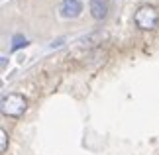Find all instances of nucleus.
<instances>
[{
    "label": "nucleus",
    "mask_w": 159,
    "mask_h": 155,
    "mask_svg": "<svg viewBox=\"0 0 159 155\" xmlns=\"http://www.w3.org/2000/svg\"><path fill=\"white\" fill-rule=\"evenodd\" d=\"M28 108V98L20 94V92H10L2 98L0 102V110H2L4 116H10V118H20Z\"/></svg>",
    "instance_id": "obj_1"
},
{
    "label": "nucleus",
    "mask_w": 159,
    "mask_h": 155,
    "mask_svg": "<svg viewBox=\"0 0 159 155\" xmlns=\"http://www.w3.org/2000/svg\"><path fill=\"white\" fill-rule=\"evenodd\" d=\"M134 22L139 30H155L159 26V10L149 4L139 6L134 14Z\"/></svg>",
    "instance_id": "obj_2"
},
{
    "label": "nucleus",
    "mask_w": 159,
    "mask_h": 155,
    "mask_svg": "<svg viewBox=\"0 0 159 155\" xmlns=\"http://www.w3.org/2000/svg\"><path fill=\"white\" fill-rule=\"evenodd\" d=\"M61 18H67V20H73V18H79L83 14V2L81 0H63L59 8Z\"/></svg>",
    "instance_id": "obj_3"
},
{
    "label": "nucleus",
    "mask_w": 159,
    "mask_h": 155,
    "mask_svg": "<svg viewBox=\"0 0 159 155\" xmlns=\"http://www.w3.org/2000/svg\"><path fill=\"white\" fill-rule=\"evenodd\" d=\"M89 8L94 20H104L108 16V0H90Z\"/></svg>",
    "instance_id": "obj_4"
},
{
    "label": "nucleus",
    "mask_w": 159,
    "mask_h": 155,
    "mask_svg": "<svg viewBox=\"0 0 159 155\" xmlns=\"http://www.w3.org/2000/svg\"><path fill=\"white\" fill-rule=\"evenodd\" d=\"M28 45V39L24 38V35H14V43H12V51H16V49L20 47H26Z\"/></svg>",
    "instance_id": "obj_5"
},
{
    "label": "nucleus",
    "mask_w": 159,
    "mask_h": 155,
    "mask_svg": "<svg viewBox=\"0 0 159 155\" xmlns=\"http://www.w3.org/2000/svg\"><path fill=\"white\" fill-rule=\"evenodd\" d=\"M8 149V134L6 130H0V153H4Z\"/></svg>",
    "instance_id": "obj_6"
}]
</instances>
